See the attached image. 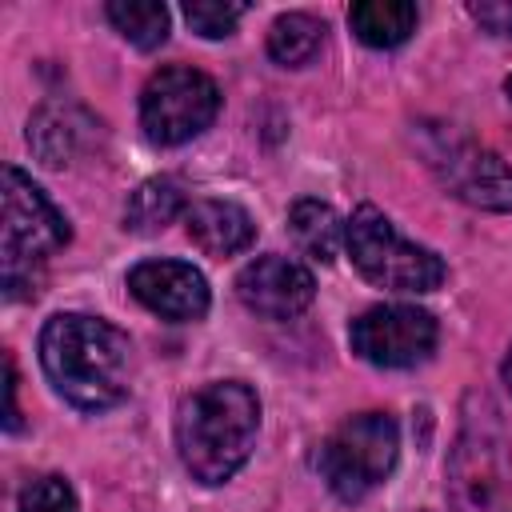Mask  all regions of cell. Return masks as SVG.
Returning <instances> with one entry per match:
<instances>
[{"label":"cell","instance_id":"11","mask_svg":"<svg viewBox=\"0 0 512 512\" xmlns=\"http://www.w3.org/2000/svg\"><path fill=\"white\" fill-rule=\"evenodd\" d=\"M128 292L164 320H200L208 312V280L184 260H140L128 272Z\"/></svg>","mask_w":512,"mask_h":512},{"label":"cell","instance_id":"23","mask_svg":"<svg viewBox=\"0 0 512 512\" xmlns=\"http://www.w3.org/2000/svg\"><path fill=\"white\" fill-rule=\"evenodd\" d=\"M504 384H508V392H512V352H508V360H504Z\"/></svg>","mask_w":512,"mask_h":512},{"label":"cell","instance_id":"20","mask_svg":"<svg viewBox=\"0 0 512 512\" xmlns=\"http://www.w3.org/2000/svg\"><path fill=\"white\" fill-rule=\"evenodd\" d=\"M240 16H244V4H216V0H192V4H184V20L192 24V32H200L208 40L228 36Z\"/></svg>","mask_w":512,"mask_h":512},{"label":"cell","instance_id":"5","mask_svg":"<svg viewBox=\"0 0 512 512\" xmlns=\"http://www.w3.org/2000/svg\"><path fill=\"white\" fill-rule=\"evenodd\" d=\"M344 244L352 252V264L364 280L392 292H432L444 284V260L432 248H420L396 232V224L372 208L360 204L352 220L344 224Z\"/></svg>","mask_w":512,"mask_h":512},{"label":"cell","instance_id":"13","mask_svg":"<svg viewBox=\"0 0 512 512\" xmlns=\"http://www.w3.org/2000/svg\"><path fill=\"white\" fill-rule=\"evenodd\" d=\"M348 24L368 48H396L416 32V4H408V0H360L348 8Z\"/></svg>","mask_w":512,"mask_h":512},{"label":"cell","instance_id":"12","mask_svg":"<svg viewBox=\"0 0 512 512\" xmlns=\"http://www.w3.org/2000/svg\"><path fill=\"white\" fill-rule=\"evenodd\" d=\"M184 224H188L192 244L208 256H236L256 240L252 216L232 200H200L188 208Z\"/></svg>","mask_w":512,"mask_h":512},{"label":"cell","instance_id":"4","mask_svg":"<svg viewBox=\"0 0 512 512\" xmlns=\"http://www.w3.org/2000/svg\"><path fill=\"white\" fill-rule=\"evenodd\" d=\"M0 208H4V228H0V264H4V296H36L40 268L48 264L52 252H60L72 236L64 212L24 176L16 164L4 168L0 184Z\"/></svg>","mask_w":512,"mask_h":512},{"label":"cell","instance_id":"18","mask_svg":"<svg viewBox=\"0 0 512 512\" xmlns=\"http://www.w3.org/2000/svg\"><path fill=\"white\" fill-rule=\"evenodd\" d=\"M108 20L116 24V32L128 44H136L144 52H152L168 40V8L156 0H112Z\"/></svg>","mask_w":512,"mask_h":512},{"label":"cell","instance_id":"17","mask_svg":"<svg viewBox=\"0 0 512 512\" xmlns=\"http://www.w3.org/2000/svg\"><path fill=\"white\" fill-rule=\"evenodd\" d=\"M324 40V24L308 12H284L276 16V24L268 28V56L284 68H300L316 56Z\"/></svg>","mask_w":512,"mask_h":512},{"label":"cell","instance_id":"6","mask_svg":"<svg viewBox=\"0 0 512 512\" xmlns=\"http://www.w3.org/2000/svg\"><path fill=\"white\" fill-rule=\"evenodd\" d=\"M400 456V428L388 412H360L348 416L324 444H320V476L340 500H364L372 488L388 480Z\"/></svg>","mask_w":512,"mask_h":512},{"label":"cell","instance_id":"21","mask_svg":"<svg viewBox=\"0 0 512 512\" xmlns=\"http://www.w3.org/2000/svg\"><path fill=\"white\" fill-rule=\"evenodd\" d=\"M472 20L492 36H512V0H480L468 8Z\"/></svg>","mask_w":512,"mask_h":512},{"label":"cell","instance_id":"2","mask_svg":"<svg viewBox=\"0 0 512 512\" xmlns=\"http://www.w3.org/2000/svg\"><path fill=\"white\" fill-rule=\"evenodd\" d=\"M260 432V400L240 380H212L184 396L176 412V448L192 480L224 484L252 456Z\"/></svg>","mask_w":512,"mask_h":512},{"label":"cell","instance_id":"19","mask_svg":"<svg viewBox=\"0 0 512 512\" xmlns=\"http://www.w3.org/2000/svg\"><path fill=\"white\" fill-rule=\"evenodd\" d=\"M16 512H76V492L64 476H36L20 488Z\"/></svg>","mask_w":512,"mask_h":512},{"label":"cell","instance_id":"1","mask_svg":"<svg viewBox=\"0 0 512 512\" xmlns=\"http://www.w3.org/2000/svg\"><path fill=\"white\" fill-rule=\"evenodd\" d=\"M128 336L84 312H60L40 332V364L52 388L84 412H104L128 396Z\"/></svg>","mask_w":512,"mask_h":512},{"label":"cell","instance_id":"8","mask_svg":"<svg viewBox=\"0 0 512 512\" xmlns=\"http://www.w3.org/2000/svg\"><path fill=\"white\" fill-rule=\"evenodd\" d=\"M424 160L456 200L484 212H512V168L492 148H480L456 132H432Z\"/></svg>","mask_w":512,"mask_h":512},{"label":"cell","instance_id":"24","mask_svg":"<svg viewBox=\"0 0 512 512\" xmlns=\"http://www.w3.org/2000/svg\"><path fill=\"white\" fill-rule=\"evenodd\" d=\"M504 92H508V96H512V76H508V80H504Z\"/></svg>","mask_w":512,"mask_h":512},{"label":"cell","instance_id":"22","mask_svg":"<svg viewBox=\"0 0 512 512\" xmlns=\"http://www.w3.org/2000/svg\"><path fill=\"white\" fill-rule=\"evenodd\" d=\"M12 432L20 428V412H16V364H12V356H8V420H4Z\"/></svg>","mask_w":512,"mask_h":512},{"label":"cell","instance_id":"3","mask_svg":"<svg viewBox=\"0 0 512 512\" xmlns=\"http://www.w3.org/2000/svg\"><path fill=\"white\" fill-rule=\"evenodd\" d=\"M460 436L448 456V500L456 512H512V440L500 408L484 392H468Z\"/></svg>","mask_w":512,"mask_h":512},{"label":"cell","instance_id":"16","mask_svg":"<svg viewBox=\"0 0 512 512\" xmlns=\"http://www.w3.org/2000/svg\"><path fill=\"white\" fill-rule=\"evenodd\" d=\"M180 212H184L180 184L168 180V176H152V180H144L128 196V204H124V228L128 232H140V236H152V232L168 228Z\"/></svg>","mask_w":512,"mask_h":512},{"label":"cell","instance_id":"15","mask_svg":"<svg viewBox=\"0 0 512 512\" xmlns=\"http://www.w3.org/2000/svg\"><path fill=\"white\" fill-rule=\"evenodd\" d=\"M76 144H80V112H76V108L44 104V108L28 120V148L40 156V164L64 168V164L72 160Z\"/></svg>","mask_w":512,"mask_h":512},{"label":"cell","instance_id":"9","mask_svg":"<svg viewBox=\"0 0 512 512\" xmlns=\"http://www.w3.org/2000/svg\"><path fill=\"white\" fill-rule=\"evenodd\" d=\"M352 352L376 368H412L436 348V320L416 304H376L352 320Z\"/></svg>","mask_w":512,"mask_h":512},{"label":"cell","instance_id":"7","mask_svg":"<svg viewBox=\"0 0 512 512\" xmlns=\"http://www.w3.org/2000/svg\"><path fill=\"white\" fill-rule=\"evenodd\" d=\"M220 112V88L200 68H160L140 92V128L152 144H184L200 136Z\"/></svg>","mask_w":512,"mask_h":512},{"label":"cell","instance_id":"10","mask_svg":"<svg viewBox=\"0 0 512 512\" xmlns=\"http://www.w3.org/2000/svg\"><path fill=\"white\" fill-rule=\"evenodd\" d=\"M236 296L248 312L268 316V320H288L300 316L312 296H316V280L312 272L292 260V256H256L252 264L240 268L236 276Z\"/></svg>","mask_w":512,"mask_h":512},{"label":"cell","instance_id":"14","mask_svg":"<svg viewBox=\"0 0 512 512\" xmlns=\"http://www.w3.org/2000/svg\"><path fill=\"white\" fill-rule=\"evenodd\" d=\"M288 232L296 240V248L320 264H332L344 240V224L332 212V204L324 200H296L288 212Z\"/></svg>","mask_w":512,"mask_h":512}]
</instances>
